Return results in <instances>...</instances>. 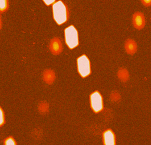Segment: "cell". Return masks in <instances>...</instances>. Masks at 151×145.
<instances>
[{
  "instance_id": "cell-5",
  "label": "cell",
  "mask_w": 151,
  "mask_h": 145,
  "mask_svg": "<svg viewBox=\"0 0 151 145\" xmlns=\"http://www.w3.org/2000/svg\"><path fill=\"white\" fill-rule=\"evenodd\" d=\"M49 48L51 52L54 55H58L63 51V44L61 39L58 37L52 38L50 42Z\"/></svg>"
},
{
  "instance_id": "cell-15",
  "label": "cell",
  "mask_w": 151,
  "mask_h": 145,
  "mask_svg": "<svg viewBox=\"0 0 151 145\" xmlns=\"http://www.w3.org/2000/svg\"><path fill=\"white\" fill-rule=\"evenodd\" d=\"M43 2H44V3L46 5H47V6H49V5H53L55 2H56V1H55V0H53V1H49V0H44L43 1Z\"/></svg>"
},
{
  "instance_id": "cell-11",
  "label": "cell",
  "mask_w": 151,
  "mask_h": 145,
  "mask_svg": "<svg viewBox=\"0 0 151 145\" xmlns=\"http://www.w3.org/2000/svg\"><path fill=\"white\" fill-rule=\"evenodd\" d=\"M9 2L7 0H0V12H4L8 10Z\"/></svg>"
},
{
  "instance_id": "cell-13",
  "label": "cell",
  "mask_w": 151,
  "mask_h": 145,
  "mask_svg": "<svg viewBox=\"0 0 151 145\" xmlns=\"http://www.w3.org/2000/svg\"><path fill=\"white\" fill-rule=\"evenodd\" d=\"M5 123V113L2 108L0 106V127H2Z\"/></svg>"
},
{
  "instance_id": "cell-14",
  "label": "cell",
  "mask_w": 151,
  "mask_h": 145,
  "mask_svg": "<svg viewBox=\"0 0 151 145\" xmlns=\"http://www.w3.org/2000/svg\"><path fill=\"white\" fill-rule=\"evenodd\" d=\"M48 105L45 103L41 104L39 107L40 111H41L42 113H46L48 111Z\"/></svg>"
},
{
  "instance_id": "cell-2",
  "label": "cell",
  "mask_w": 151,
  "mask_h": 145,
  "mask_svg": "<svg viewBox=\"0 0 151 145\" xmlns=\"http://www.w3.org/2000/svg\"><path fill=\"white\" fill-rule=\"evenodd\" d=\"M64 37L65 44L70 49H74L78 45V33L74 25H71L65 28Z\"/></svg>"
},
{
  "instance_id": "cell-1",
  "label": "cell",
  "mask_w": 151,
  "mask_h": 145,
  "mask_svg": "<svg viewBox=\"0 0 151 145\" xmlns=\"http://www.w3.org/2000/svg\"><path fill=\"white\" fill-rule=\"evenodd\" d=\"M52 17L59 25L66 22L69 18V11L67 5L62 1H56L52 5Z\"/></svg>"
},
{
  "instance_id": "cell-8",
  "label": "cell",
  "mask_w": 151,
  "mask_h": 145,
  "mask_svg": "<svg viewBox=\"0 0 151 145\" xmlns=\"http://www.w3.org/2000/svg\"><path fill=\"white\" fill-rule=\"evenodd\" d=\"M124 48L127 54L130 55H133L137 51V44L133 39L129 38L125 41Z\"/></svg>"
},
{
  "instance_id": "cell-12",
  "label": "cell",
  "mask_w": 151,
  "mask_h": 145,
  "mask_svg": "<svg viewBox=\"0 0 151 145\" xmlns=\"http://www.w3.org/2000/svg\"><path fill=\"white\" fill-rule=\"evenodd\" d=\"M3 143L4 145H16L17 144L12 136H9L5 139Z\"/></svg>"
},
{
  "instance_id": "cell-9",
  "label": "cell",
  "mask_w": 151,
  "mask_h": 145,
  "mask_svg": "<svg viewBox=\"0 0 151 145\" xmlns=\"http://www.w3.org/2000/svg\"><path fill=\"white\" fill-rule=\"evenodd\" d=\"M43 80L47 84H52L55 79L54 71L51 69H46L43 72Z\"/></svg>"
},
{
  "instance_id": "cell-3",
  "label": "cell",
  "mask_w": 151,
  "mask_h": 145,
  "mask_svg": "<svg viewBox=\"0 0 151 145\" xmlns=\"http://www.w3.org/2000/svg\"><path fill=\"white\" fill-rule=\"evenodd\" d=\"M77 69L82 78H86L91 74L90 61L86 54H83L77 58Z\"/></svg>"
},
{
  "instance_id": "cell-6",
  "label": "cell",
  "mask_w": 151,
  "mask_h": 145,
  "mask_svg": "<svg viewBox=\"0 0 151 145\" xmlns=\"http://www.w3.org/2000/svg\"><path fill=\"white\" fill-rule=\"evenodd\" d=\"M133 24L137 29H142L145 25V17L142 12H136L133 15Z\"/></svg>"
},
{
  "instance_id": "cell-17",
  "label": "cell",
  "mask_w": 151,
  "mask_h": 145,
  "mask_svg": "<svg viewBox=\"0 0 151 145\" xmlns=\"http://www.w3.org/2000/svg\"><path fill=\"white\" fill-rule=\"evenodd\" d=\"M1 28H2V19H1V15H0V29H1Z\"/></svg>"
},
{
  "instance_id": "cell-7",
  "label": "cell",
  "mask_w": 151,
  "mask_h": 145,
  "mask_svg": "<svg viewBox=\"0 0 151 145\" xmlns=\"http://www.w3.org/2000/svg\"><path fill=\"white\" fill-rule=\"evenodd\" d=\"M103 143L104 145H115L116 137L111 129H107L103 133Z\"/></svg>"
},
{
  "instance_id": "cell-10",
  "label": "cell",
  "mask_w": 151,
  "mask_h": 145,
  "mask_svg": "<svg viewBox=\"0 0 151 145\" xmlns=\"http://www.w3.org/2000/svg\"><path fill=\"white\" fill-rule=\"evenodd\" d=\"M117 76L120 81L125 82L129 79V72L125 68H120L117 72Z\"/></svg>"
},
{
  "instance_id": "cell-4",
  "label": "cell",
  "mask_w": 151,
  "mask_h": 145,
  "mask_svg": "<svg viewBox=\"0 0 151 145\" xmlns=\"http://www.w3.org/2000/svg\"><path fill=\"white\" fill-rule=\"evenodd\" d=\"M90 104L91 110L96 113H98L103 110V97L99 91H94L90 95Z\"/></svg>"
},
{
  "instance_id": "cell-16",
  "label": "cell",
  "mask_w": 151,
  "mask_h": 145,
  "mask_svg": "<svg viewBox=\"0 0 151 145\" xmlns=\"http://www.w3.org/2000/svg\"><path fill=\"white\" fill-rule=\"evenodd\" d=\"M141 2L145 6H148L151 5V0H143Z\"/></svg>"
}]
</instances>
